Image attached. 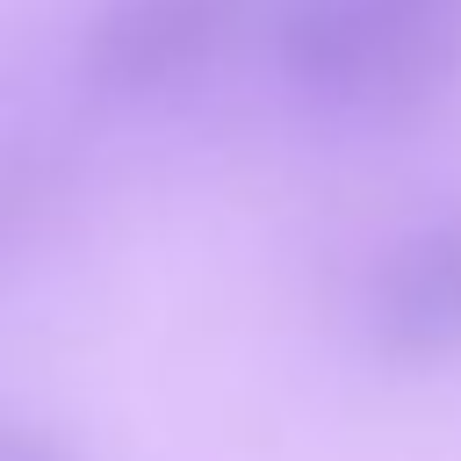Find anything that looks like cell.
I'll use <instances>...</instances> for the list:
<instances>
[{
  "mask_svg": "<svg viewBox=\"0 0 461 461\" xmlns=\"http://www.w3.org/2000/svg\"><path fill=\"white\" fill-rule=\"evenodd\" d=\"M267 50L295 101L403 122L461 79V0H267Z\"/></svg>",
  "mask_w": 461,
  "mask_h": 461,
  "instance_id": "6da1fadb",
  "label": "cell"
},
{
  "mask_svg": "<svg viewBox=\"0 0 461 461\" xmlns=\"http://www.w3.org/2000/svg\"><path fill=\"white\" fill-rule=\"evenodd\" d=\"M259 29H267V0H101L79 29L72 65L94 101L137 108L187 94Z\"/></svg>",
  "mask_w": 461,
  "mask_h": 461,
  "instance_id": "7a4b0ae2",
  "label": "cell"
},
{
  "mask_svg": "<svg viewBox=\"0 0 461 461\" xmlns=\"http://www.w3.org/2000/svg\"><path fill=\"white\" fill-rule=\"evenodd\" d=\"M367 353L389 367H454L461 360V209L418 216L382 245L360 288Z\"/></svg>",
  "mask_w": 461,
  "mask_h": 461,
  "instance_id": "3957f363",
  "label": "cell"
},
{
  "mask_svg": "<svg viewBox=\"0 0 461 461\" xmlns=\"http://www.w3.org/2000/svg\"><path fill=\"white\" fill-rule=\"evenodd\" d=\"M72 209V151L50 130L0 122V281H14Z\"/></svg>",
  "mask_w": 461,
  "mask_h": 461,
  "instance_id": "277c9868",
  "label": "cell"
},
{
  "mask_svg": "<svg viewBox=\"0 0 461 461\" xmlns=\"http://www.w3.org/2000/svg\"><path fill=\"white\" fill-rule=\"evenodd\" d=\"M0 461H79L50 425H36V418H14V411H0Z\"/></svg>",
  "mask_w": 461,
  "mask_h": 461,
  "instance_id": "5b68a950",
  "label": "cell"
}]
</instances>
